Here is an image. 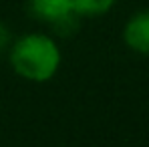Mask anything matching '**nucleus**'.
Here are the masks:
<instances>
[{
  "label": "nucleus",
  "instance_id": "obj_5",
  "mask_svg": "<svg viewBox=\"0 0 149 147\" xmlns=\"http://www.w3.org/2000/svg\"><path fill=\"white\" fill-rule=\"evenodd\" d=\"M12 32H10V28L4 24V22H0V52L2 50H6L8 52V49H10V45H12Z\"/></svg>",
  "mask_w": 149,
  "mask_h": 147
},
{
  "label": "nucleus",
  "instance_id": "obj_3",
  "mask_svg": "<svg viewBox=\"0 0 149 147\" xmlns=\"http://www.w3.org/2000/svg\"><path fill=\"white\" fill-rule=\"evenodd\" d=\"M28 10L34 18L45 24H56L58 20L77 14L73 8V0H28Z\"/></svg>",
  "mask_w": 149,
  "mask_h": 147
},
{
  "label": "nucleus",
  "instance_id": "obj_2",
  "mask_svg": "<svg viewBox=\"0 0 149 147\" xmlns=\"http://www.w3.org/2000/svg\"><path fill=\"white\" fill-rule=\"evenodd\" d=\"M123 42L129 50L149 56V8L127 18L123 26Z\"/></svg>",
  "mask_w": 149,
  "mask_h": 147
},
{
  "label": "nucleus",
  "instance_id": "obj_4",
  "mask_svg": "<svg viewBox=\"0 0 149 147\" xmlns=\"http://www.w3.org/2000/svg\"><path fill=\"white\" fill-rule=\"evenodd\" d=\"M117 4V0H73L74 12L81 18H89V16H103L109 10H113V6Z\"/></svg>",
  "mask_w": 149,
  "mask_h": 147
},
{
  "label": "nucleus",
  "instance_id": "obj_1",
  "mask_svg": "<svg viewBox=\"0 0 149 147\" xmlns=\"http://www.w3.org/2000/svg\"><path fill=\"white\" fill-rule=\"evenodd\" d=\"M12 71L30 83H47L61 69V47L47 32H26L8 49Z\"/></svg>",
  "mask_w": 149,
  "mask_h": 147
}]
</instances>
